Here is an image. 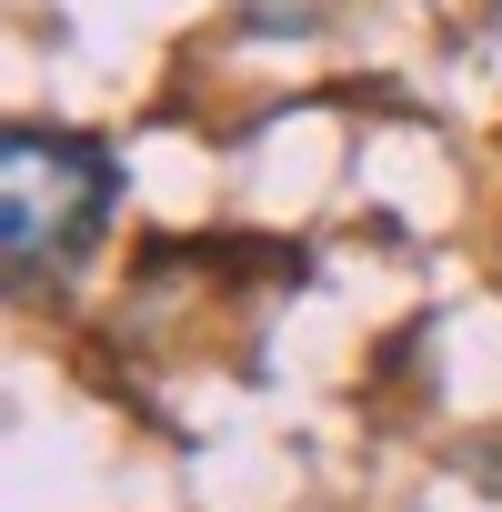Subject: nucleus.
<instances>
[{"label": "nucleus", "instance_id": "obj_1", "mask_svg": "<svg viewBox=\"0 0 502 512\" xmlns=\"http://www.w3.org/2000/svg\"><path fill=\"white\" fill-rule=\"evenodd\" d=\"M111 191H121L111 151H91L71 131H11V141H0V251H11V282L21 292L41 272L61 282L81 251L101 241Z\"/></svg>", "mask_w": 502, "mask_h": 512}]
</instances>
